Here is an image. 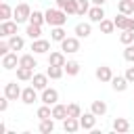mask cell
Listing matches in <instances>:
<instances>
[{"mask_svg": "<svg viewBox=\"0 0 134 134\" xmlns=\"http://www.w3.org/2000/svg\"><path fill=\"white\" fill-rule=\"evenodd\" d=\"M44 15H46V21H48L50 25H54V27H57V25H63L65 19H67L63 8H48Z\"/></svg>", "mask_w": 134, "mask_h": 134, "instance_id": "1", "label": "cell"}, {"mask_svg": "<svg viewBox=\"0 0 134 134\" xmlns=\"http://www.w3.org/2000/svg\"><path fill=\"white\" fill-rule=\"evenodd\" d=\"M29 15H31V10H29V6L23 2V4H19L17 8H15V21L17 23H21V21H25V19H29Z\"/></svg>", "mask_w": 134, "mask_h": 134, "instance_id": "2", "label": "cell"}, {"mask_svg": "<svg viewBox=\"0 0 134 134\" xmlns=\"http://www.w3.org/2000/svg\"><path fill=\"white\" fill-rule=\"evenodd\" d=\"M57 100H59V92H57L54 88H44V92H42V103H46V105H57Z\"/></svg>", "mask_w": 134, "mask_h": 134, "instance_id": "3", "label": "cell"}, {"mask_svg": "<svg viewBox=\"0 0 134 134\" xmlns=\"http://www.w3.org/2000/svg\"><path fill=\"white\" fill-rule=\"evenodd\" d=\"M111 86H113L115 92H124L126 86H128V77L126 75H113L111 77Z\"/></svg>", "mask_w": 134, "mask_h": 134, "instance_id": "4", "label": "cell"}, {"mask_svg": "<svg viewBox=\"0 0 134 134\" xmlns=\"http://www.w3.org/2000/svg\"><path fill=\"white\" fill-rule=\"evenodd\" d=\"M94 124H96V115H94V113H84V115H80V126H82L84 130H92Z\"/></svg>", "mask_w": 134, "mask_h": 134, "instance_id": "5", "label": "cell"}, {"mask_svg": "<svg viewBox=\"0 0 134 134\" xmlns=\"http://www.w3.org/2000/svg\"><path fill=\"white\" fill-rule=\"evenodd\" d=\"M61 46H63V50H67V52H77V50H80V40H77V38H65V40L61 42Z\"/></svg>", "mask_w": 134, "mask_h": 134, "instance_id": "6", "label": "cell"}, {"mask_svg": "<svg viewBox=\"0 0 134 134\" xmlns=\"http://www.w3.org/2000/svg\"><path fill=\"white\" fill-rule=\"evenodd\" d=\"M21 88H19V84L17 82H10V84H6L4 86V96H8V98H17V96H21Z\"/></svg>", "mask_w": 134, "mask_h": 134, "instance_id": "7", "label": "cell"}, {"mask_svg": "<svg viewBox=\"0 0 134 134\" xmlns=\"http://www.w3.org/2000/svg\"><path fill=\"white\" fill-rule=\"evenodd\" d=\"M38 88H34V86H29V88H25L23 92H21V98H23V103L25 105H31L34 100H38V92H36Z\"/></svg>", "mask_w": 134, "mask_h": 134, "instance_id": "8", "label": "cell"}, {"mask_svg": "<svg viewBox=\"0 0 134 134\" xmlns=\"http://www.w3.org/2000/svg\"><path fill=\"white\" fill-rule=\"evenodd\" d=\"M63 128H65V132H77L82 126H80V119H77V117H69V115H67V117L63 119Z\"/></svg>", "mask_w": 134, "mask_h": 134, "instance_id": "9", "label": "cell"}, {"mask_svg": "<svg viewBox=\"0 0 134 134\" xmlns=\"http://www.w3.org/2000/svg\"><path fill=\"white\" fill-rule=\"evenodd\" d=\"M57 6L63 8L65 13H77V0H57Z\"/></svg>", "mask_w": 134, "mask_h": 134, "instance_id": "10", "label": "cell"}, {"mask_svg": "<svg viewBox=\"0 0 134 134\" xmlns=\"http://www.w3.org/2000/svg\"><path fill=\"white\" fill-rule=\"evenodd\" d=\"M17 34V23L13 21H2L0 25V36H15Z\"/></svg>", "mask_w": 134, "mask_h": 134, "instance_id": "11", "label": "cell"}, {"mask_svg": "<svg viewBox=\"0 0 134 134\" xmlns=\"http://www.w3.org/2000/svg\"><path fill=\"white\" fill-rule=\"evenodd\" d=\"M31 82H34V88L44 90V88H46V84H48V73H36V75L31 77Z\"/></svg>", "mask_w": 134, "mask_h": 134, "instance_id": "12", "label": "cell"}, {"mask_svg": "<svg viewBox=\"0 0 134 134\" xmlns=\"http://www.w3.org/2000/svg\"><path fill=\"white\" fill-rule=\"evenodd\" d=\"M96 77H98L100 82H111V77H113V71H111V67H107V65L98 67V69H96Z\"/></svg>", "mask_w": 134, "mask_h": 134, "instance_id": "13", "label": "cell"}, {"mask_svg": "<svg viewBox=\"0 0 134 134\" xmlns=\"http://www.w3.org/2000/svg\"><path fill=\"white\" fill-rule=\"evenodd\" d=\"M113 130H115L117 134H126V132L130 130V124H128V119H124V117H117V119L113 121Z\"/></svg>", "mask_w": 134, "mask_h": 134, "instance_id": "14", "label": "cell"}, {"mask_svg": "<svg viewBox=\"0 0 134 134\" xmlns=\"http://www.w3.org/2000/svg\"><path fill=\"white\" fill-rule=\"evenodd\" d=\"M88 17H90L92 21H96V23H100V21L105 19V10H103V8H100V6L96 4V6H92V8L88 10Z\"/></svg>", "mask_w": 134, "mask_h": 134, "instance_id": "15", "label": "cell"}, {"mask_svg": "<svg viewBox=\"0 0 134 134\" xmlns=\"http://www.w3.org/2000/svg\"><path fill=\"white\" fill-rule=\"evenodd\" d=\"M48 48H50L48 40H34V42H31V50H34V52H38V54L46 52Z\"/></svg>", "mask_w": 134, "mask_h": 134, "instance_id": "16", "label": "cell"}, {"mask_svg": "<svg viewBox=\"0 0 134 134\" xmlns=\"http://www.w3.org/2000/svg\"><path fill=\"white\" fill-rule=\"evenodd\" d=\"M2 67H4V69H13V67H17V54L6 52V54L2 57Z\"/></svg>", "mask_w": 134, "mask_h": 134, "instance_id": "17", "label": "cell"}, {"mask_svg": "<svg viewBox=\"0 0 134 134\" xmlns=\"http://www.w3.org/2000/svg\"><path fill=\"white\" fill-rule=\"evenodd\" d=\"M90 31H92L90 23H77V25H75V34H77V38H88Z\"/></svg>", "mask_w": 134, "mask_h": 134, "instance_id": "18", "label": "cell"}, {"mask_svg": "<svg viewBox=\"0 0 134 134\" xmlns=\"http://www.w3.org/2000/svg\"><path fill=\"white\" fill-rule=\"evenodd\" d=\"M65 54L63 52H50V57H48V65H63L65 67Z\"/></svg>", "mask_w": 134, "mask_h": 134, "instance_id": "19", "label": "cell"}, {"mask_svg": "<svg viewBox=\"0 0 134 134\" xmlns=\"http://www.w3.org/2000/svg\"><path fill=\"white\" fill-rule=\"evenodd\" d=\"M52 117H54V119H65V117H67V105H59V103H57V105L52 107Z\"/></svg>", "mask_w": 134, "mask_h": 134, "instance_id": "20", "label": "cell"}, {"mask_svg": "<svg viewBox=\"0 0 134 134\" xmlns=\"http://www.w3.org/2000/svg\"><path fill=\"white\" fill-rule=\"evenodd\" d=\"M19 65H21V67H29V69H34V67H38V61H36L31 54H23V57L19 59Z\"/></svg>", "mask_w": 134, "mask_h": 134, "instance_id": "21", "label": "cell"}, {"mask_svg": "<svg viewBox=\"0 0 134 134\" xmlns=\"http://www.w3.org/2000/svg\"><path fill=\"white\" fill-rule=\"evenodd\" d=\"M63 73H65V67L63 65H50L48 67V77H52V80H59Z\"/></svg>", "mask_w": 134, "mask_h": 134, "instance_id": "22", "label": "cell"}, {"mask_svg": "<svg viewBox=\"0 0 134 134\" xmlns=\"http://www.w3.org/2000/svg\"><path fill=\"white\" fill-rule=\"evenodd\" d=\"M31 71H34V69H29V67H21V65H19V69H17V77H19L21 82H27V80L34 77Z\"/></svg>", "mask_w": 134, "mask_h": 134, "instance_id": "23", "label": "cell"}, {"mask_svg": "<svg viewBox=\"0 0 134 134\" xmlns=\"http://www.w3.org/2000/svg\"><path fill=\"white\" fill-rule=\"evenodd\" d=\"M25 34H27L29 38H40V34H42V25L29 23V25H27V29H25Z\"/></svg>", "mask_w": 134, "mask_h": 134, "instance_id": "24", "label": "cell"}, {"mask_svg": "<svg viewBox=\"0 0 134 134\" xmlns=\"http://www.w3.org/2000/svg\"><path fill=\"white\" fill-rule=\"evenodd\" d=\"M50 34H52V36H50V38H52V40H54V42H63V40H65V38H67V36H65V29H63V27H61V25H57V27H54V29H52V31H50Z\"/></svg>", "mask_w": 134, "mask_h": 134, "instance_id": "25", "label": "cell"}, {"mask_svg": "<svg viewBox=\"0 0 134 134\" xmlns=\"http://www.w3.org/2000/svg\"><path fill=\"white\" fill-rule=\"evenodd\" d=\"M65 71H67V75H77L80 63H77V61H67V63H65Z\"/></svg>", "mask_w": 134, "mask_h": 134, "instance_id": "26", "label": "cell"}, {"mask_svg": "<svg viewBox=\"0 0 134 134\" xmlns=\"http://www.w3.org/2000/svg\"><path fill=\"white\" fill-rule=\"evenodd\" d=\"M115 29V21H111V19H103L100 21V31L103 34H111Z\"/></svg>", "mask_w": 134, "mask_h": 134, "instance_id": "27", "label": "cell"}, {"mask_svg": "<svg viewBox=\"0 0 134 134\" xmlns=\"http://www.w3.org/2000/svg\"><path fill=\"white\" fill-rule=\"evenodd\" d=\"M67 115H69V117H80V115H82L80 105H77V103H69V105H67Z\"/></svg>", "mask_w": 134, "mask_h": 134, "instance_id": "28", "label": "cell"}, {"mask_svg": "<svg viewBox=\"0 0 134 134\" xmlns=\"http://www.w3.org/2000/svg\"><path fill=\"white\" fill-rule=\"evenodd\" d=\"M54 130V124H52V119L48 117V119H42V124H40V132L42 134H50Z\"/></svg>", "mask_w": 134, "mask_h": 134, "instance_id": "29", "label": "cell"}, {"mask_svg": "<svg viewBox=\"0 0 134 134\" xmlns=\"http://www.w3.org/2000/svg\"><path fill=\"white\" fill-rule=\"evenodd\" d=\"M10 15H15V13L10 10V6H8L6 2H2V4H0V17H2V21H8Z\"/></svg>", "mask_w": 134, "mask_h": 134, "instance_id": "30", "label": "cell"}, {"mask_svg": "<svg viewBox=\"0 0 134 134\" xmlns=\"http://www.w3.org/2000/svg\"><path fill=\"white\" fill-rule=\"evenodd\" d=\"M44 19H46V15H42L40 10H34V13L29 15V23H36V25H42Z\"/></svg>", "mask_w": 134, "mask_h": 134, "instance_id": "31", "label": "cell"}, {"mask_svg": "<svg viewBox=\"0 0 134 134\" xmlns=\"http://www.w3.org/2000/svg\"><path fill=\"white\" fill-rule=\"evenodd\" d=\"M8 44H10V50H21L23 48V38L21 36H13L8 40Z\"/></svg>", "mask_w": 134, "mask_h": 134, "instance_id": "32", "label": "cell"}, {"mask_svg": "<svg viewBox=\"0 0 134 134\" xmlns=\"http://www.w3.org/2000/svg\"><path fill=\"white\" fill-rule=\"evenodd\" d=\"M105 111H107V105H105L103 100H94V103H92V113H94V115H103Z\"/></svg>", "mask_w": 134, "mask_h": 134, "instance_id": "33", "label": "cell"}, {"mask_svg": "<svg viewBox=\"0 0 134 134\" xmlns=\"http://www.w3.org/2000/svg\"><path fill=\"white\" fill-rule=\"evenodd\" d=\"M38 117L40 119H48V117H52V111H50V105H42L40 109H38Z\"/></svg>", "mask_w": 134, "mask_h": 134, "instance_id": "34", "label": "cell"}, {"mask_svg": "<svg viewBox=\"0 0 134 134\" xmlns=\"http://www.w3.org/2000/svg\"><path fill=\"white\" fill-rule=\"evenodd\" d=\"M113 21H115V27H117V29H126V25H128V15L121 13V15H117Z\"/></svg>", "mask_w": 134, "mask_h": 134, "instance_id": "35", "label": "cell"}, {"mask_svg": "<svg viewBox=\"0 0 134 134\" xmlns=\"http://www.w3.org/2000/svg\"><path fill=\"white\" fill-rule=\"evenodd\" d=\"M119 10H121L124 15H130V13H134V4H132L130 0H121V2H119Z\"/></svg>", "mask_w": 134, "mask_h": 134, "instance_id": "36", "label": "cell"}, {"mask_svg": "<svg viewBox=\"0 0 134 134\" xmlns=\"http://www.w3.org/2000/svg\"><path fill=\"white\" fill-rule=\"evenodd\" d=\"M119 40H121V44H132L134 42V31H130V29H124V34L119 36Z\"/></svg>", "mask_w": 134, "mask_h": 134, "instance_id": "37", "label": "cell"}, {"mask_svg": "<svg viewBox=\"0 0 134 134\" xmlns=\"http://www.w3.org/2000/svg\"><path fill=\"white\" fill-rule=\"evenodd\" d=\"M88 10H90L88 0H77V13H80V15H84V13H88Z\"/></svg>", "mask_w": 134, "mask_h": 134, "instance_id": "38", "label": "cell"}, {"mask_svg": "<svg viewBox=\"0 0 134 134\" xmlns=\"http://www.w3.org/2000/svg\"><path fill=\"white\" fill-rule=\"evenodd\" d=\"M124 59H126V61H130V63L134 61V46H130V44L126 46V50H124Z\"/></svg>", "mask_w": 134, "mask_h": 134, "instance_id": "39", "label": "cell"}, {"mask_svg": "<svg viewBox=\"0 0 134 134\" xmlns=\"http://www.w3.org/2000/svg\"><path fill=\"white\" fill-rule=\"evenodd\" d=\"M8 50H10V44H8V42H0V54L4 57Z\"/></svg>", "mask_w": 134, "mask_h": 134, "instance_id": "40", "label": "cell"}, {"mask_svg": "<svg viewBox=\"0 0 134 134\" xmlns=\"http://www.w3.org/2000/svg\"><path fill=\"white\" fill-rule=\"evenodd\" d=\"M6 107H8V96L0 98V111H6Z\"/></svg>", "mask_w": 134, "mask_h": 134, "instance_id": "41", "label": "cell"}, {"mask_svg": "<svg viewBox=\"0 0 134 134\" xmlns=\"http://www.w3.org/2000/svg\"><path fill=\"white\" fill-rule=\"evenodd\" d=\"M126 77H128V82H134V67H128V71H126Z\"/></svg>", "mask_w": 134, "mask_h": 134, "instance_id": "42", "label": "cell"}, {"mask_svg": "<svg viewBox=\"0 0 134 134\" xmlns=\"http://www.w3.org/2000/svg\"><path fill=\"white\" fill-rule=\"evenodd\" d=\"M126 29L134 31V19H130V17H128V25H126Z\"/></svg>", "mask_w": 134, "mask_h": 134, "instance_id": "43", "label": "cell"}, {"mask_svg": "<svg viewBox=\"0 0 134 134\" xmlns=\"http://www.w3.org/2000/svg\"><path fill=\"white\" fill-rule=\"evenodd\" d=\"M92 2H94V4H98V6H103V2H105V0H92Z\"/></svg>", "mask_w": 134, "mask_h": 134, "instance_id": "44", "label": "cell"}, {"mask_svg": "<svg viewBox=\"0 0 134 134\" xmlns=\"http://www.w3.org/2000/svg\"><path fill=\"white\" fill-rule=\"evenodd\" d=\"M130 2H132V4H134V0H130Z\"/></svg>", "mask_w": 134, "mask_h": 134, "instance_id": "45", "label": "cell"}, {"mask_svg": "<svg viewBox=\"0 0 134 134\" xmlns=\"http://www.w3.org/2000/svg\"><path fill=\"white\" fill-rule=\"evenodd\" d=\"M132 100H134V96H132Z\"/></svg>", "mask_w": 134, "mask_h": 134, "instance_id": "46", "label": "cell"}]
</instances>
